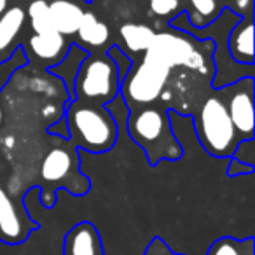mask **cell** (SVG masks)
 I'll list each match as a JSON object with an SVG mask.
<instances>
[{
    "instance_id": "obj_2",
    "label": "cell",
    "mask_w": 255,
    "mask_h": 255,
    "mask_svg": "<svg viewBox=\"0 0 255 255\" xmlns=\"http://www.w3.org/2000/svg\"><path fill=\"white\" fill-rule=\"evenodd\" d=\"M126 128L131 138L145 150L150 164H157L163 159L177 161L182 156V149L171 131L170 117L161 107L133 110Z\"/></svg>"
},
{
    "instance_id": "obj_11",
    "label": "cell",
    "mask_w": 255,
    "mask_h": 255,
    "mask_svg": "<svg viewBox=\"0 0 255 255\" xmlns=\"http://www.w3.org/2000/svg\"><path fill=\"white\" fill-rule=\"evenodd\" d=\"M49 14L53 21V28L63 37L75 35L84 11L79 4L72 0H53L49 4Z\"/></svg>"
},
{
    "instance_id": "obj_14",
    "label": "cell",
    "mask_w": 255,
    "mask_h": 255,
    "mask_svg": "<svg viewBox=\"0 0 255 255\" xmlns=\"http://www.w3.org/2000/svg\"><path fill=\"white\" fill-rule=\"evenodd\" d=\"M0 238L2 241H23L25 233H23L21 220L14 210V205L9 199V196L0 189Z\"/></svg>"
},
{
    "instance_id": "obj_21",
    "label": "cell",
    "mask_w": 255,
    "mask_h": 255,
    "mask_svg": "<svg viewBox=\"0 0 255 255\" xmlns=\"http://www.w3.org/2000/svg\"><path fill=\"white\" fill-rule=\"evenodd\" d=\"M107 56L116 63V68H117V74H119V81H123L126 77V74L131 70V60L119 49V47H110Z\"/></svg>"
},
{
    "instance_id": "obj_7",
    "label": "cell",
    "mask_w": 255,
    "mask_h": 255,
    "mask_svg": "<svg viewBox=\"0 0 255 255\" xmlns=\"http://www.w3.org/2000/svg\"><path fill=\"white\" fill-rule=\"evenodd\" d=\"M227 93L224 102L240 140L254 138V77L236 81Z\"/></svg>"
},
{
    "instance_id": "obj_27",
    "label": "cell",
    "mask_w": 255,
    "mask_h": 255,
    "mask_svg": "<svg viewBox=\"0 0 255 255\" xmlns=\"http://www.w3.org/2000/svg\"><path fill=\"white\" fill-rule=\"evenodd\" d=\"M217 2H219V0H217Z\"/></svg>"
},
{
    "instance_id": "obj_24",
    "label": "cell",
    "mask_w": 255,
    "mask_h": 255,
    "mask_svg": "<svg viewBox=\"0 0 255 255\" xmlns=\"http://www.w3.org/2000/svg\"><path fill=\"white\" fill-rule=\"evenodd\" d=\"M7 5H9V0H0V16L7 11Z\"/></svg>"
},
{
    "instance_id": "obj_12",
    "label": "cell",
    "mask_w": 255,
    "mask_h": 255,
    "mask_svg": "<svg viewBox=\"0 0 255 255\" xmlns=\"http://www.w3.org/2000/svg\"><path fill=\"white\" fill-rule=\"evenodd\" d=\"M75 35H77V42L82 47H86V49H98V47L105 46L109 42L110 30L93 12H84Z\"/></svg>"
},
{
    "instance_id": "obj_6",
    "label": "cell",
    "mask_w": 255,
    "mask_h": 255,
    "mask_svg": "<svg viewBox=\"0 0 255 255\" xmlns=\"http://www.w3.org/2000/svg\"><path fill=\"white\" fill-rule=\"evenodd\" d=\"M145 58L157 61L171 70L175 67H187L191 70L205 72V56L194 47L189 37L175 32L156 33L150 47L145 51Z\"/></svg>"
},
{
    "instance_id": "obj_15",
    "label": "cell",
    "mask_w": 255,
    "mask_h": 255,
    "mask_svg": "<svg viewBox=\"0 0 255 255\" xmlns=\"http://www.w3.org/2000/svg\"><path fill=\"white\" fill-rule=\"evenodd\" d=\"M119 37L129 53H145L152 44L156 32L149 25L126 23L119 28Z\"/></svg>"
},
{
    "instance_id": "obj_13",
    "label": "cell",
    "mask_w": 255,
    "mask_h": 255,
    "mask_svg": "<svg viewBox=\"0 0 255 255\" xmlns=\"http://www.w3.org/2000/svg\"><path fill=\"white\" fill-rule=\"evenodd\" d=\"M72 166H74V161L70 152H67L65 149H53L44 157L40 175L47 184H58L70 175Z\"/></svg>"
},
{
    "instance_id": "obj_25",
    "label": "cell",
    "mask_w": 255,
    "mask_h": 255,
    "mask_svg": "<svg viewBox=\"0 0 255 255\" xmlns=\"http://www.w3.org/2000/svg\"><path fill=\"white\" fill-rule=\"evenodd\" d=\"M0 123H2V109H0Z\"/></svg>"
},
{
    "instance_id": "obj_5",
    "label": "cell",
    "mask_w": 255,
    "mask_h": 255,
    "mask_svg": "<svg viewBox=\"0 0 255 255\" xmlns=\"http://www.w3.org/2000/svg\"><path fill=\"white\" fill-rule=\"evenodd\" d=\"M171 70L150 58L143 56V61L126 74L123 79V84L119 86L121 95L128 107L133 110L136 107H145L154 103L164 91Z\"/></svg>"
},
{
    "instance_id": "obj_26",
    "label": "cell",
    "mask_w": 255,
    "mask_h": 255,
    "mask_svg": "<svg viewBox=\"0 0 255 255\" xmlns=\"http://www.w3.org/2000/svg\"><path fill=\"white\" fill-rule=\"evenodd\" d=\"M102 2H112V0H102Z\"/></svg>"
},
{
    "instance_id": "obj_8",
    "label": "cell",
    "mask_w": 255,
    "mask_h": 255,
    "mask_svg": "<svg viewBox=\"0 0 255 255\" xmlns=\"http://www.w3.org/2000/svg\"><path fill=\"white\" fill-rule=\"evenodd\" d=\"M63 255H105L100 234L91 222H79L65 236Z\"/></svg>"
},
{
    "instance_id": "obj_17",
    "label": "cell",
    "mask_w": 255,
    "mask_h": 255,
    "mask_svg": "<svg viewBox=\"0 0 255 255\" xmlns=\"http://www.w3.org/2000/svg\"><path fill=\"white\" fill-rule=\"evenodd\" d=\"M191 11L187 12V19L194 28L208 26L220 14L217 0H189Z\"/></svg>"
},
{
    "instance_id": "obj_1",
    "label": "cell",
    "mask_w": 255,
    "mask_h": 255,
    "mask_svg": "<svg viewBox=\"0 0 255 255\" xmlns=\"http://www.w3.org/2000/svg\"><path fill=\"white\" fill-rule=\"evenodd\" d=\"M65 123L72 142L93 154L107 152L117 140V123L103 105L74 100L67 110Z\"/></svg>"
},
{
    "instance_id": "obj_19",
    "label": "cell",
    "mask_w": 255,
    "mask_h": 255,
    "mask_svg": "<svg viewBox=\"0 0 255 255\" xmlns=\"http://www.w3.org/2000/svg\"><path fill=\"white\" fill-rule=\"evenodd\" d=\"M254 245L252 238L245 241H236L233 238H222L217 243H213L208 250V255H252Z\"/></svg>"
},
{
    "instance_id": "obj_10",
    "label": "cell",
    "mask_w": 255,
    "mask_h": 255,
    "mask_svg": "<svg viewBox=\"0 0 255 255\" xmlns=\"http://www.w3.org/2000/svg\"><path fill=\"white\" fill-rule=\"evenodd\" d=\"M30 49L39 60L46 63H58L63 61L67 56L68 42L65 37L58 32H46V33H33L30 37Z\"/></svg>"
},
{
    "instance_id": "obj_4",
    "label": "cell",
    "mask_w": 255,
    "mask_h": 255,
    "mask_svg": "<svg viewBox=\"0 0 255 255\" xmlns=\"http://www.w3.org/2000/svg\"><path fill=\"white\" fill-rule=\"evenodd\" d=\"M119 74L107 54H91L81 61L74 82V98L91 105H105L119 93Z\"/></svg>"
},
{
    "instance_id": "obj_18",
    "label": "cell",
    "mask_w": 255,
    "mask_h": 255,
    "mask_svg": "<svg viewBox=\"0 0 255 255\" xmlns=\"http://www.w3.org/2000/svg\"><path fill=\"white\" fill-rule=\"evenodd\" d=\"M30 23H32V30L35 33H46V32H56L53 28V21H51L49 14V4L46 0H35L28 7Z\"/></svg>"
},
{
    "instance_id": "obj_20",
    "label": "cell",
    "mask_w": 255,
    "mask_h": 255,
    "mask_svg": "<svg viewBox=\"0 0 255 255\" xmlns=\"http://www.w3.org/2000/svg\"><path fill=\"white\" fill-rule=\"evenodd\" d=\"M150 12L157 18H173L180 9V0H147Z\"/></svg>"
},
{
    "instance_id": "obj_9",
    "label": "cell",
    "mask_w": 255,
    "mask_h": 255,
    "mask_svg": "<svg viewBox=\"0 0 255 255\" xmlns=\"http://www.w3.org/2000/svg\"><path fill=\"white\" fill-rule=\"evenodd\" d=\"M227 39V53L234 61L241 65L254 63V21L252 16H241L240 21L234 23Z\"/></svg>"
},
{
    "instance_id": "obj_22",
    "label": "cell",
    "mask_w": 255,
    "mask_h": 255,
    "mask_svg": "<svg viewBox=\"0 0 255 255\" xmlns=\"http://www.w3.org/2000/svg\"><path fill=\"white\" fill-rule=\"evenodd\" d=\"M233 156H236V161H241L243 164H248V166H254L255 168V163H254V157H255L254 138L243 140V142H241V145L238 143V147L234 149Z\"/></svg>"
},
{
    "instance_id": "obj_16",
    "label": "cell",
    "mask_w": 255,
    "mask_h": 255,
    "mask_svg": "<svg viewBox=\"0 0 255 255\" xmlns=\"http://www.w3.org/2000/svg\"><path fill=\"white\" fill-rule=\"evenodd\" d=\"M25 11L21 7H11L0 16V51L7 49L16 39L19 32H21L23 25H25Z\"/></svg>"
},
{
    "instance_id": "obj_3",
    "label": "cell",
    "mask_w": 255,
    "mask_h": 255,
    "mask_svg": "<svg viewBox=\"0 0 255 255\" xmlns=\"http://www.w3.org/2000/svg\"><path fill=\"white\" fill-rule=\"evenodd\" d=\"M196 135L206 152L215 157H231L241 142L227 114L222 95H212L194 114Z\"/></svg>"
},
{
    "instance_id": "obj_23",
    "label": "cell",
    "mask_w": 255,
    "mask_h": 255,
    "mask_svg": "<svg viewBox=\"0 0 255 255\" xmlns=\"http://www.w3.org/2000/svg\"><path fill=\"white\" fill-rule=\"evenodd\" d=\"M254 171V166H248V164H243V163H238L236 159H233L231 163V168L227 170V175L234 177V175H241V173H252Z\"/></svg>"
}]
</instances>
